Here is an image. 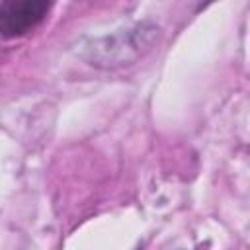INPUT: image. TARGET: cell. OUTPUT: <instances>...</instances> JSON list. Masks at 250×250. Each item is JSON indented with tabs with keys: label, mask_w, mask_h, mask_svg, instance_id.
Segmentation results:
<instances>
[{
	"label": "cell",
	"mask_w": 250,
	"mask_h": 250,
	"mask_svg": "<svg viewBox=\"0 0 250 250\" xmlns=\"http://www.w3.org/2000/svg\"><path fill=\"white\" fill-rule=\"evenodd\" d=\"M51 10L45 0H6L0 2V35L21 37L41 23Z\"/></svg>",
	"instance_id": "obj_1"
}]
</instances>
